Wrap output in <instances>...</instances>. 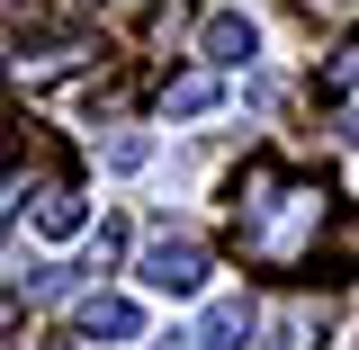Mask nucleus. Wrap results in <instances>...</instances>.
Here are the masks:
<instances>
[{
  "mask_svg": "<svg viewBox=\"0 0 359 350\" xmlns=\"http://www.w3.org/2000/svg\"><path fill=\"white\" fill-rule=\"evenodd\" d=\"M323 261H359V216L332 224V243H323Z\"/></svg>",
  "mask_w": 359,
  "mask_h": 350,
  "instance_id": "obj_10",
  "label": "nucleus"
},
{
  "mask_svg": "<svg viewBox=\"0 0 359 350\" xmlns=\"http://www.w3.org/2000/svg\"><path fill=\"white\" fill-rule=\"evenodd\" d=\"M269 350H323V306L314 297H278L269 306Z\"/></svg>",
  "mask_w": 359,
  "mask_h": 350,
  "instance_id": "obj_4",
  "label": "nucleus"
},
{
  "mask_svg": "<svg viewBox=\"0 0 359 350\" xmlns=\"http://www.w3.org/2000/svg\"><path fill=\"white\" fill-rule=\"evenodd\" d=\"M252 332H261V306H243V297H216V306L198 314V332H189V342H198V350H243Z\"/></svg>",
  "mask_w": 359,
  "mask_h": 350,
  "instance_id": "obj_3",
  "label": "nucleus"
},
{
  "mask_svg": "<svg viewBox=\"0 0 359 350\" xmlns=\"http://www.w3.org/2000/svg\"><path fill=\"white\" fill-rule=\"evenodd\" d=\"M81 332H90V342H135V332H144V314H135V297L90 288V297H81Z\"/></svg>",
  "mask_w": 359,
  "mask_h": 350,
  "instance_id": "obj_5",
  "label": "nucleus"
},
{
  "mask_svg": "<svg viewBox=\"0 0 359 350\" xmlns=\"http://www.w3.org/2000/svg\"><path fill=\"white\" fill-rule=\"evenodd\" d=\"M314 234H323V189H314V180H287L269 216L233 224V252L261 261V269H297V261L314 252Z\"/></svg>",
  "mask_w": 359,
  "mask_h": 350,
  "instance_id": "obj_1",
  "label": "nucleus"
},
{
  "mask_svg": "<svg viewBox=\"0 0 359 350\" xmlns=\"http://www.w3.org/2000/svg\"><path fill=\"white\" fill-rule=\"evenodd\" d=\"M135 278L162 288V297H198V288H207V243H189V234H153V243L135 252Z\"/></svg>",
  "mask_w": 359,
  "mask_h": 350,
  "instance_id": "obj_2",
  "label": "nucleus"
},
{
  "mask_svg": "<svg viewBox=\"0 0 359 350\" xmlns=\"http://www.w3.org/2000/svg\"><path fill=\"white\" fill-rule=\"evenodd\" d=\"M216 99H224L216 72H180V81H162V117H207Z\"/></svg>",
  "mask_w": 359,
  "mask_h": 350,
  "instance_id": "obj_6",
  "label": "nucleus"
},
{
  "mask_svg": "<svg viewBox=\"0 0 359 350\" xmlns=\"http://www.w3.org/2000/svg\"><path fill=\"white\" fill-rule=\"evenodd\" d=\"M198 45H207V63H252V18H233V9H216Z\"/></svg>",
  "mask_w": 359,
  "mask_h": 350,
  "instance_id": "obj_8",
  "label": "nucleus"
},
{
  "mask_svg": "<svg viewBox=\"0 0 359 350\" xmlns=\"http://www.w3.org/2000/svg\"><path fill=\"white\" fill-rule=\"evenodd\" d=\"M323 90H359V36H341L323 54Z\"/></svg>",
  "mask_w": 359,
  "mask_h": 350,
  "instance_id": "obj_9",
  "label": "nucleus"
},
{
  "mask_svg": "<svg viewBox=\"0 0 359 350\" xmlns=\"http://www.w3.org/2000/svg\"><path fill=\"white\" fill-rule=\"evenodd\" d=\"M36 234H81V189L72 180H45L36 189Z\"/></svg>",
  "mask_w": 359,
  "mask_h": 350,
  "instance_id": "obj_7",
  "label": "nucleus"
},
{
  "mask_svg": "<svg viewBox=\"0 0 359 350\" xmlns=\"http://www.w3.org/2000/svg\"><path fill=\"white\" fill-rule=\"evenodd\" d=\"M332 135H341V144H359V99L341 108V126H332Z\"/></svg>",
  "mask_w": 359,
  "mask_h": 350,
  "instance_id": "obj_11",
  "label": "nucleus"
}]
</instances>
